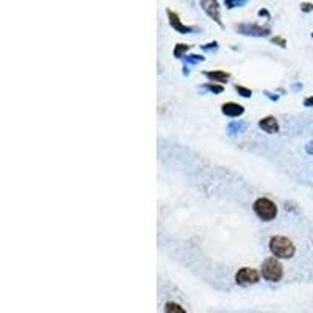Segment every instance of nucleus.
Returning a JSON list of instances; mask_svg holds the SVG:
<instances>
[{"instance_id":"nucleus-17","label":"nucleus","mask_w":313,"mask_h":313,"mask_svg":"<svg viewBox=\"0 0 313 313\" xmlns=\"http://www.w3.org/2000/svg\"><path fill=\"white\" fill-rule=\"evenodd\" d=\"M205 58L204 57H199V55H187V61L188 63H199V61H204Z\"/></svg>"},{"instance_id":"nucleus-1","label":"nucleus","mask_w":313,"mask_h":313,"mask_svg":"<svg viewBox=\"0 0 313 313\" xmlns=\"http://www.w3.org/2000/svg\"><path fill=\"white\" fill-rule=\"evenodd\" d=\"M269 251L276 258H291L296 252V248L286 236L276 235L269 240Z\"/></svg>"},{"instance_id":"nucleus-24","label":"nucleus","mask_w":313,"mask_h":313,"mask_svg":"<svg viewBox=\"0 0 313 313\" xmlns=\"http://www.w3.org/2000/svg\"><path fill=\"white\" fill-rule=\"evenodd\" d=\"M258 14H260V16H268V11H266V10H260Z\"/></svg>"},{"instance_id":"nucleus-15","label":"nucleus","mask_w":313,"mask_h":313,"mask_svg":"<svg viewBox=\"0 0 313 313\" xmlns=\"http://www.w3.org/2000/svg\"><path fill=\"white\" fill-rule=\"evenodd\" d=\"M235 89L238 91L243 97H251V96H252V91H251V89L244 88V86H240V85H236V86H235Z\"/></svg>"},{"instance_id":"nucleus-10","label":"nucleus","mask_w":313,"mask_h":313,"mask_svg":"<svg viewBox=\"0 0 313 313\" xmlns=\"http://www.w3.org/2000/svg\"><path fill=\"white\" fill-rule=\"evenodd\" d=\"M204 75L207 79H210V82H218V83H227V80L230 79V74L223 72V71H207L204 72Z\"/></svg>"},{"instance_id":"nucleus-20","label":"nucleus","mask_w":313,"mask_h":313,"mask_svg":"<svg viewBox=\"0 0 313 313\" xmlns=\"http://www.w3.org/2000/svg\"><path fill=\"white\" fill-rule=\"evenodd\" d=\"M202 49H204V50H211V49H218V42H210V44H207V46H202Z\"/></svg>"},{"instance_id":"nucleus-19","label":"nucleus","mask_w":313,"mask_h":313,"mask_svg":"<svg viewBox=\"0 0 313 313\" xmlns=\"http://www.w3.org/2000/svg\"><path fill=\"white\" fill-rule=\"evenodd\" d=\"M301 10L302 11H306V13H309V11H312L313 10V3H301Z\"/></svg>"},{"instance_id":"nucleus-6","label":"nucleus","mask_w":313,"mask_h":313,"mask_svg":"<svg viewBox=\"0 0 313 313\" xmlns=\"http://www.w3.org/2000/svg\"><path fill=\"white\" fill-rule=\"evenodd\" d=\"M202 5V10H204L210 19H213L218 25H221L223 27V22H221V16H219V3L213 2V0H204V2H200Z\"/></svg>"},{"instance_id":"nucleus-11","label":"nucleus","mask_w":313,"mask_h":313,"mask_svg":"<svg viewBox=\"0 0 313 313\" xmlns=\"http://www.w3.org/2000/svg\"><path fill=\"white\" fill-rule=\"evenodd\" d=\"M165 313H187V312H185L183 307H180L177 302H166Z\"/></svg>"},{"instance_id":"nucleus-9","label":"nucleus","mask_w":313,"mask_h":313,"mask_svg":"<svg viewBox=\"0 0 313 313\" xmlns=\"http://www.w3.org/2000/svg\"><path fill=\"white\" fill-rule=\"evenodd\" d=\"M221 110H223V113H224L226 116H230V117H238V116H241V114L244 113L243 105L235 104V102H227V104H224Z\"/></svg>"},{"instance_id":"nucleus-22","label":"nucleus","mask_w":313,"mask_h":313,"mask_svg":"<svg viewBox=\"0 0 313 313\" xmlns=\"http://www.w3.org/2000/svg\"><path fill=\"white\" fill-rule=\"evenodd\" d=\"M265 96H266L268 99H271V100H277V99H279V96H274L273 92H269V91H265Z\"/></svg>"},{"instance_id":"nucleus-12","label":"nucleus","mask_w":313,"mask_h":313,"mask_svg":"<svg viewBox=\"0 0 313 313\" xmlns=\"http://www.w3.org/2000/svg\"><path fill=\"white\" fill-rule=\"evenodd\" d=\"M244 129H246V122H243V121H233V122L229 124V132L230 133L244 132Z\"/></svg>"},{"instance_id":"nucleus-21","label":"nucleus","mask_w":313,"mask_h":313,"mask_svg":"<svg viewBox=\"0 0 313 313\" xmlns=\"http://www.w3.org/2000/svg\"><path fill=\"white\" fill-rule=\"evenodd\" d=\"M304 105H306V107H313V96H310V97H307L306 100H304Z\"/></svg>"},{"instance_id":"nucleus-5","label":"nucleus","mask_w":313,"mask_h":313,"mask_svg":"<svg viewBox=\"0 0 313 313\" xmlns=\"http://www.w3.org/2000/svg\"><path fill=\"white\" fill-rule=\"evenodd\" d=\"M240 33L243 35H254V36H266L269 35V28L266 27H261V25L257 24H241L236 27Z\"/></svg>"},{"instance_id":"nucleus-7","label":"nucleus","mask_w":313,"mask_h":313,"mask_svg":"<svg viewBox=\"0 0 313 313\" xmlns=\"http://www.w3.org/2000/svg\"><path fill=\"white\" fill-rule=\"evenodd\" d=\"M166 14H168V18H169V24H171L172 28H175V31H179V33H191V31H196L198 30L196 27H188V25L182 24V21L179 19V16H177L174 11L168 10Z\"/></svg>"},{"instance_id":"nucleus-2","label":"nucleus","mask_w":313,"mask_h":313,"mask_svg":"<svg viewBox=\"0 0 313 313\" xmlns=\"http://www.w3.org/2000/svg\"><path fill=\"white\" fill-rule=\"evenodd\" d=\"M252 208H254L256 215L261 219V221H273V219L277 216V205L268 198L256 199Z\"/></svg>"},{"instance_id":"nucleus-8","label":"nucleus","mask_w":313,"mask_h":313,"mask_svg":"<svg viewBox=\"0 0 313 313\" xmlns=\"http://www.w3.org/2000/svg\"><path fill=\"white\" fill-rule=\"evenodd\" d=\"M258 125H260V129H263L266 133L279 132V122L274 116H266V117H263V119H260Z\"/></svg>"},{"instance_id":"nucleus-25","label":"nucleus","mask_w":313,"mask_h":313,"mask_svg":"<svg viewBox=\"0 0 313 313\" xmlns=\"http://www.w3.org/2000/svg\"><path fill=\"white\" fill-rule=\"evenodd\" d=\"M312 36H313V33H312Z\"/></svg>"},{"instance_id":"nucleus-16","label":"nucleus","mask_w":313,"mask_h":313,"mask_svg":"<svg viewBox=\"0 0 313 313\" xmlns=\"http://www.w3.org/2000/svg\"><path fill=\"white\" fill-rule=\"evenodd\" d=\"M226 5L229 8H233V6H241V5H246V0H226Z\"/></svg>"},{"instance_id":"nucleus-18","label":"nucleus","mask_w":313,"mask_h":313,"mask_svg":"<svg viewBox=\"0 0 313 313\" xmlns=\"http://www.w3.org/2000/svg\"><path fill=\"white\" fill-rule=\"evenodd\" d=\"M271 41L274 42V44H279L281 47H285V46H286V41H285L284 38H279V36H276V38H273Z\"/></svg>"},{"instance_id":"nucleus-23","label":"nucleus","mask_w":313,"mask_h":313,"mask_svg":"<svg viewBox=\"0 0 313 313\" xmlns=\"http://www.w3.org/2000/svg\"><path fill=\"white\" fill-rule=\"evenodd\" d=\"M307 152H309V154H313V142L307 146Z\"/></svg>"},{"instance_id":"nucleus-3","label":"nucleus","mask_w":313,"mask_h":313,"mask_svg":"<svg viewBox=\"0 0 313 313\" xmlns=\"http://www.w3.org/2000/svg\"><path fill=\"white\" fill-rule=\"evenodd\" d=\"M261 276L266 279L268 282H279L284 276V268L276 257L266 258L261 263Z\"/></svg>"},{"instance_id":"nucleus-14","label":"nucleus","mask_w":313,"mask_h":313,"mask_svg":"<svg viewBox=\"0 0 313 313\" xmlns=\"http://www.w3.org/2000/svg\"><path fill=\"white\" fill-rule=\"evenodd\" d=\"M204 88L208 89V91H211V92H216V94H221V92L224 91L223 85H215V83H207Z\"/></svg>"},{"instance_id":"nucleus-4","label":"nucleus","mask_w":313,"mask_h":313,"mask_svg":"<svg viewBox=\"0 0 313 313\" xmlns=\"http://www.w3.org/2000/svg\"><path fill=\"white\" fill-rule=\"evenodd\" d=\"M258 271L254 268H241L238 269V273L235 274V282L238 285H251V284H257L258 282Z\"/></svg>"},{"instance_id":"nucleus-13","label":"nucleus","mask_w":313,"mask_h":313,"mask_svg":"<svg viewBox=\"0 0 313 313\" xmlns=\"http://www.w3.org/2000/svg\"><path fill=\"white\" fill-rule=\"evenodd\" d=\"M190 49L188 44H175V49H174V57L175 58H182L183 54L187 52V50Z\"/></svg>"}]
</instances>
